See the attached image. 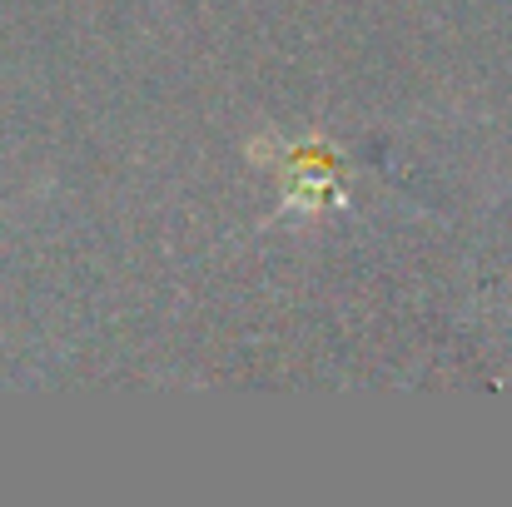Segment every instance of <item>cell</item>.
I'll return each mask as SVG.
<instances>
[{
	"label": "cell",
	"mask_w": 512,
	"mask_h": 507,
	"mask_svg": "<svg viewBox=\"0 0 512 507\" xmlns=\"http://www.w3.org/2000/svg\"><path fill=\"white\" fill-rule=\"evenodd\" d=\"M279 179H284V204H334L343 189V160L329 145H289L279 155Z\"/></svg>",
	"instance_id": "obj_1"
}]
</instances>
